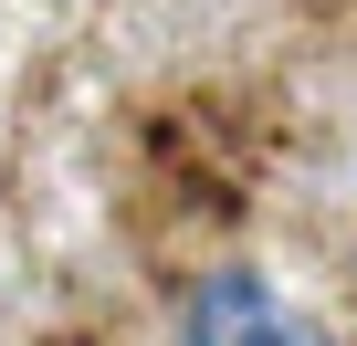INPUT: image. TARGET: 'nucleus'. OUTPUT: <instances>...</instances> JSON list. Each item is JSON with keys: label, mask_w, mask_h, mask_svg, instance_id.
Masks as SVG:
<instances>
[{"label": "nucleus", "mask_w": 357, "mask_h": 346, "mask_svg": "<svg viewBox=\"0 0 357 346\" xmlns=\"http://www.w3.org/2000/svg\"><path fill=\"white\" fill-rule=\"evenodd\" d=\"M178 346H326V325L305 304H284L263 273H200L190 304H178Z\"/></svg>", "instance_id": "1"}]
</instances>
